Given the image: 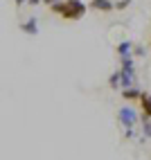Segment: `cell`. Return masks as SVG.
<instances>
[{
  "mask_svg": "<svg viewBox=\"0 0 151 160\" xmlns=\"http://www.w3.org/2000/svg\"><path fill=\"white\" fill-rule=\"evenodd\" d=\"M14 2H16V5L20 7V5H25V2H29V0H14Z\"/></svg>",
  "mask_w": 151,
  "mask_h": 160,
  "instance_id": "5bb4252c",
  "label": "cell"
},
{
  "mask_svg": "<svg viewBox=\"0 0 151 160\" xmlns=\"http://www.w3.org/2000/svg\"><path fill=\"white\" fill-rule=\"evenodd\" d=\"M140 108H142V115L151 117V95L149 92H142V97H140Z\"/></svg>",
  "mask_w": 151,
  "mask_h": 160,
  "instance_id": "52a82bcc",
  "label": "cell"
},
{
  "mask_svg": "<svg viewBox=\"0 0 151 160\" xmlns=\"http://www.w3.org/2000/svg\"><path fill=\"white\" fill-rule=\"evenodd\" d=\"M90 7L97 9V12H111V9H115V2H111V0H90Z\"/></svg>",
  "mask_w": 151,
  "mask_h": 160,
  "instance_id": "5b68a950",
  "label": "cell"
},
{
  "mask_svg": "<svg viewBox=\"0 0 151 160\" xmlns=\"http://www.w3.org/2000/svg\"><path fill=\"white\" fill-rule=\"evenodd\" d=\"M142 131H144V135H147V138H151V117H147V115H144V124H142Z\"/></svg>",
  "mask_w": 151,
  "mask_h": 160,
  "instance_id": "9c48e42d",
  "label": "cell"
},
{
  "mask_svg": "<svg viewBox=\"0 0 151 160\" xmlns=\"http://www.w3.org/2000/svg\"><path fill=\"white\" fill-rule=\"evenodd\" d=\"M43 2H45V5H50V7H52V5H57V2H61V0H43Z\"/></svg>",
  "mask_w": 151,
  "mask_h": 160,
  "instance_id": "7c38bea8",
  "label": "cell"
},
{
  "mask_svg": "<svg viewBox=\"0 0 151 160\" xmlns=\"http://www.w3.org/2000/svg\"><path fill=\"white\" fill-rule=\"evenodd\" d=\"M20 29H23L27 36H36V34H38V23H36V18H27V23L20 25Z\"/></svg>",
  "mask_w": 151,
  "mask_h": 160,
  "instance_id": "277c9868",
  "label": "cell"
},
{
  "mask_svg": "<svg viewBox=\"0 0 151 160\" xmlns=\"http://www.w3.org/2000/svg\"><path fill=\"white\" fill-rule=\"evenodd\" d=\"M52 14H59L63 20H81L86 16V7L81 0H61V2L52 5Z\"/></svg>",
  "mask_w": 151,
  "mask_h": 160,
  "instance_id": "6da1fadb",
  "label": "cell"
},
{
  "mask_svg": "<svg viewBox=\"0 0 151 160\" xmlns=\"http://www.w3.org/2000/svg\"><path fill=\"white\" fill-rule=\"evenodd\" d=\"M117 54H120V59H131L133 57V43L131 41H122L117 45Z\"/></svg>",
  "mask_w": 151,
  "mask_h": 160,
  "instance_id": "3957f363",
  "label": "cell"
},
{
  "mask_svg": "<svg viewBox=\"0 0 151 160\" xmlns=\"http://www.w3.org/2000/svg\"><path fill=\"white\" fill-rule=\"evenodd\" d=\"M117 120L122 122V126H126V135H133V126L138 124V113L133 108H120Z\"/></svg>",
  "mask_w": 151,
  "mask_h": 160,
  "instance_id": "7a4b0ae2",
  "label": "cell"
},
{
  "mask_svg": "<svg viewBox=\"0 0 151 160\" xmlns=\"http://www.w3.org/2000/svg\"><path fill=\"white\" fill-rule=\"evenodd\" d=\"M41 2H43V0H29L27 5H32V7H36V5H41Z\"/></svg>",
  "mask_w": 151,
  "mask_h": 160,
  "instance_id": "4fadbf2b",
  "label": "cell"
},
{
  "mask_svg": "<svg viewBox=\"0 0 151 160\" xmlns=\"http://www.w3.org/2000/svg\"><path fill=\"white\" fill-rule=\"evenodd\" d=\"M108 86H111L113 90H117V88L122 86V74H120V70L111 74V79H108Z\"/></svg>",
  "mask_w": 151,
  "mask_h": 160,
  "instance_id": "ba28073f",
  "label": "cell"
},
{
  "mask_svg": "<svg viewBox=\"0 0 151 160\" xmlns=\"http://www.w3.org/2000/svg\"><path fill=\"white\" fill-rule=\"evenodd\" d=\"M122 97H124V99H128V102H135V99L142 97V90H138V86L124 88V90H122Z\"/></svg>",
  "mask_w": 151,
  "mask_h": 160,
  "instance_id": "8992f818",
  "label": "cell"
},
{
  "mask_svg": "<svg viewBox=\"0 0 151 160\" xmlns=\"http://www.w3.org/2000/svg\"><path fill=\"white\" fill-rule=\"evenodd\" d=\"M131 2H133V0H117V2H115V9H117V12H122V9H126Z\"/></svg>",
  "mask_w": 151,
  "mask_h": 160,
  "instance_id": "30bf717a",
  "label": "cell"
},
{
  "mask_svg": "<svg viewBox=\"0 0 151 160\" xmlns=\"http://www.w3.org/2000/svg\"><path fill=\"white\" fill-rule=\"evenodd\" d=\"M133 57H144V48L142 45H133Z\"/></svg>",
  "mask_w": 151,
  "mask_h": 160,
  "instance_id": "8fae6325",
  "label": "cell"
}]
</instances>
